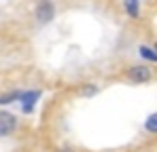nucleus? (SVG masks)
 Segmentation results:
<instances>
[{
  "mask_svg": "<svg viewBox=\"0 0 157 152\" xmlns=\"http://www.w3.org/2000/svg\"><path fill=\"white\" fill-rule=\"evenodd\" d=\"M32 17H34L36 25H40V27L53 24L55 17H57V4H55V0H34Z\"/></svg>",
  "mask_w": 157,
  "mask_h": 152,
  "instance_id": "nucleus-1",
  "label": "nucleus"
},
{
  "mask_svg": "<svg viewBox=\"0 0 157 152\" xmlns=\"http://www.w3.org/2000/svg\"><path fill=\"white\" fill-rule=\"evenodd\" d=\"M19 127V118L9 112V110H0V137H9L17 131Z\"/></svg>",
  "mask_w": 157,
  "mask_h": 152,
  "instance_id": "nucleus-4",
  "label": "nucleus"
},
{
  "mask_svg": "<svg viewBox=\"0 0 157 152\" xmlns=\"http://www.w3.org/2000/svg\"><path fill=\"white\" fill-rule=\"evenodd\" d=\"M98 93H100V85L98 82H85V85L78 87V95L81 97H87L89 100V97H96Z\"/></svg>",
  "mask_w": 157,
  "mask_h": 152,
  "instance_id": "nucleus-7",
  "label": "nucleus"
},
{
  "mask_svg": "<svg viewBox=\"0 0 157 152\" xmlns=\"http://www.w3.org/2000/svg\"><path fill=\"white\" fill-rule=\"evenodd\" d=\"M138 55L144 63H157V49L153 45H138Z\"/></svg>",
  "mask_w": 157,
  "mask_h": 152,
  "instance_id": "nucleus-6",
  "label": "nucleus"
},
{
  "mask_svg": "<svg viewBox=\"0 0 157 152\" xmlns=\"http://www.w3.org/2000/svg\"><path fill=\"white\" fill-rule=\"evenodd\" d=\"M43 91L40 89H28V91H21L19 95V106H21V112L24 114H32L36 110V103L40 100Z\"/></svg>",
  "mask_w": 157,
  "mask_h": 152,
  "instance_id": "nucleus-3",
  "label": "nucleus"
},
{
  "mask_svg": "<svg viewBox=\"0 0 157 152\" xmlns=\"http://www.w3.org/2000/svg\"><path fill=\"white\" fill-rule=\"evenodd\" d=\"M19 95H21V91H9V93H2L0 95V106H9V103H15V101H19Z\"/></svg>",
  "mask_w": 157,
  "mask_h": 152,
  "instance_id": "nucleus-9",
  "label": "nucleus"
},
{
  "mask_svg": "<svg viewBox=\"0 0 157 152\" xmlns=\"http://www.w3.org/2000/svg\"><path fill=\"white\" fill-rule=\"evenodd\" d=\"M153 68H149V63H132L125 68V78L132 85H147L153 80Z\"/></svg>",
  "mask_w": 157,
  "mask_h": 152,
  "instance_id": "nucleus-2",
  "label": "nucleus"
},
{
  "mask_svg": "<svg viewBox=\"0 0 157 152\" xmlns=\"http://www.w3.org/2000/svg\"><path fill=\"white\" fill-rule=\"evenodd\" d=\"M57 152H75V150H70V148H64V150H57Z\"/></svg>",
  "mask_w": 157,
  "mask_h": 152,
  "instance_id": "nucleus-10",
  "label": "nucleus"
},
{
  "mask_svg": "<svg viewBox=\"0 0 157 152\" xmlns=\"http://www.w3.org/2000/svg\"><path fill=\"white\" fill-rule=\"evenodd\" d=\"M144 131L151 133V135H157V112H151L144 118Z\"/></svg>",
  "mask_w": 157,
  "mask_h": 152,
  "instance_id": "nucleus-8",
  "label": "nucleus"
},
{
  "mask_svg": "<svg viewBox=\"0 0 157 152\" xmlns=\"http://www.w3.org/2000/svg\"><path fill=\"white\" fill-rule=\"evenodd\" d=\"M142 0H121V6L125 11V15L130 17L132 21H138L142 17V6H140Z\"/></svg>",
  "mask_w": 157,
  "mask_h": 152,
  "instance_id": "nucleus-5",
  "label": "nucleus"
}]
</instances>
